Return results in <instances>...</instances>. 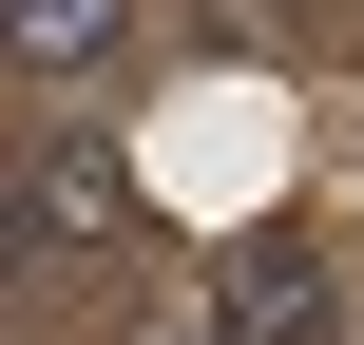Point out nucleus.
Instances as JSON below:
<instances>
[{
    "instance_id": "obj_3",
    "label": "nucleus",
    "mask_w": 364,
    "mask_h": 345,
    "mask_svg": "<svg viewBox=\"0 0 364 345\" xmlns=\"http://www.w3.org/2000/svg\"><path fill=\"white\" fill-rule=\"evenodd\" d=\"M134 38V0H0V77H96Z\"/></svg>"
},
{
    "instance_id": "obj_2",
    "label": "nucleus",
    "mask_w": 364,
    "mask_h": 345,
    "mask_svg": "<svg viewBox=\"0 0 364 345\" xmlns=\"http://www.w3.org/2000/svg\"><path fill=\"white\" fill-rule=\"evenodd\" d=\"M211 345H346V288H326V250H250V269L211 288Z\"/></svg>"
},
{
    "instance_id": "obj_1",
    "label": "nucleus",
    "mask_w": 364,
    "mask_h": 345,
    "mask_svg": "<svg viewBox=\"0 0 364 345\" xmlns=\"http://www.w3.org/2000/svg\"><path fill=\"white\" fill-rule=\"evenodd\" d=\"M134 230V154L115 134H38L19 154V250H115Z\"/></svg>"
}]
</instances>
